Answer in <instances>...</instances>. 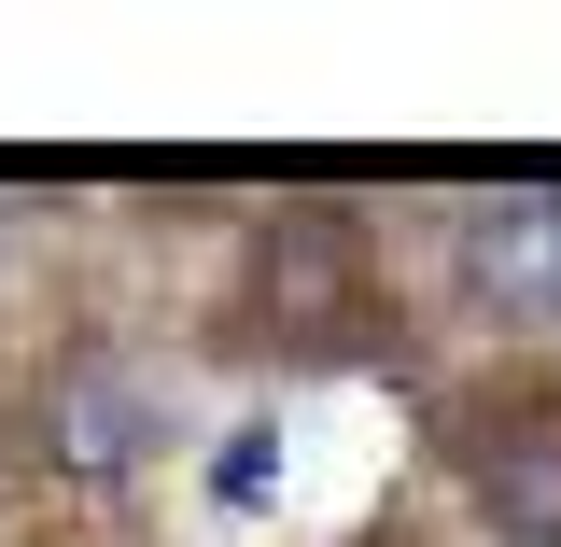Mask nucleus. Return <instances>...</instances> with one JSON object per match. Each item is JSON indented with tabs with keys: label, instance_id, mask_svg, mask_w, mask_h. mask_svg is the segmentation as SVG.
<instances>
[{
	"label": "nucleus",
	"instance_id": "1",
	"mask_svg": "<svg viewBox=\"0 0 561 547\" xmlns=\"http://www.w3.org/2000/svg\"><path fill=\"white\" fill-rule=\"evenodd\" d=\"M365 295V253H351V225H323V210H280L267 253H253V309H239V338L280 351V365H323V351H351V309Z\"/></svg>",
	"mask_w": 561,
	"mask_h": 547
},
{
	"label": "nucleus",
	"instance_id": "2",
	"mask_svg": "<svg viewBox=\"0 0 561 547\" xmlns=\"http://www.w3.org/2000/svg\"><path fill=\"white\" fill-rule=\"evenodd\" d=\"M154 435H169V408L140 394V365H57V379H43V464H57L70 491L140 478Z\"/></svg>",
	"mask_w": 561,
	"mask_h": 547
},
{
	"label": "nucleus",
	"instance_id": "3",
	"mask_svg": "<svg viewBox=\"0 0 561 547\" xmlns=\"http://www.w3.org/2000/svg\"><path fill=\"white\" fill-rule=\"evenodd\" d=\"M463 281H478V309H519V323L561 309V183L548 169L463 197Z\"/></svg>",
	"mask_w": 561,
	"mask_h": 547
},
{
	"label": "nucleus",
	"instance_id": "4",
	"mask_svg": "<svg viewBox=\"0 0 561 547\" xmlns=\"http://www.w3.org/2000/svg\"><path fill=\"white\" fill-rule=\"evenodd\" d=\"M463 478L519 547H561V421H478L463 435Z\"/></svg>",
	"mask_w": 561,
	"mask_h": 547
}]
</instances>
